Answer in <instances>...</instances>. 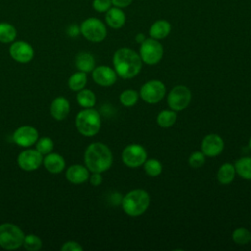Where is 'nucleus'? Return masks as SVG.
I'll return each instance as SVG.
<instances>
[{
    "label": "nucleus",
    "mask_w": 251,
    "mask_h": 251,
    "mask_svg": "<svg viewBox=\"0 0 251 251\" xmlns=\"http://www.w3.org/2000/svg\"><path fill=\"white\" fill-rule=\"evenodd\" d=\"M113 64L117 75L125 79L134 77L142 68L140 56L134 50L127 47H122L115 52Z\"/></svg>",
    "instance_id": "obj_1"
},
{
    "label": "nucleus",
    "mask_w": 251,
    "mask_h": 251,
    "mask_svg": "<svg viewBox=\"0 0 251 251\" xmlns=\"http://www.w3.org/2000/svg\"><path fill=\"white\" fill-rule=\"evenodd\" d=\"M86 168L92 173H103L113 164V155L110 148L102 142L89 144L84 153Z\"/></svg>",
    "instance_id": "obj_2"
},
{
    "label": "nucleus",
    "mask_w": 251,
    "mask_h": 251,
    "mask_svg": "<svg viewBox=\"0 0 251 251\" xmlns=\"http://www.w3.org/2000/svg\"><path fill=\"white\" fill-rule=\"evenodd\" d=\"M150 204V196L144 189H132L122 199L124 212L130 217H138L146 212Z\"/></svg>",
    "instance_id": "obj_3"
},
{
    "label": "nucleus",
    "mask_w": 251,
    "mask_h": 251,
    "mask_svg": "<svg viewBox=\"0 0 251 251\" xmlns=\"http://www.w3.org/2000/svg\"><path fill=\"white\" fill-rule=\"evenodd\" d=\"M75 126L79 133L91 137L96 135L101 127V118L99 113L92 108H84L75 118Z\"/></svg>",
    "instance_id": "obj_4"
},
{
    "label": "nucleus",
    "mask_w": 251,
    "mask_h": 251,
    "mask_svg": "<svg viewBox=\"0 0 251 251\" xmlns=\"http://www.w3.org/2000/svg\"><path fill=\"white\" fill-rule=\"evenodd\" d=\"M24 231L16 225L5 223L0 225V246L7 250L18 249L23 245Z\"/></svg>",
    "instance_id": "obj_5"
},
{
    "label": "nucleus",
    "mask_w": 251,
    "mask_h": 251,
    "mask_svg": "<svg viewBox=\"0 0 251 251\" xmlns=\"http://www.w3.org/2000/svg\"><path fill=\"white\" fill-rule=\"evenodd\" d=\"M79 27L83 37L91 42H101L107 36L106 25L101 20L94 17L85 19Z\"/></svg>",
    "instance_id": "obj_6"
},
{
    "label": "nucleus",
    "mask_w": 251,
    "mask_h": 251,
    "mask_svg": "<svg viewBox=\"0 0 251 251\" xmlns=\"http://www.w3.org/2000/svg\"><path fill=\"white\" fill-rule=\"evenodd\" d=\"M164 54V49L162 44L154 38H145L141 43L139 49V56L147 65H156L158 64Z\"/></svg>",
    "instance_id": "obj_7"
},
{
    "label": "nucleus",
    "mask_w": 251,
    "mask_h": 251,
    "mask_svg": "<svg viewBox=\"0 0 251 251\" xmlns=\"http://www.w3.org/2000/svg\"><path fill=\"white\" fill-rule=\"evenodd\" d=\"M167 101L171 110L182 111L191 101V91L187 86L176 85L170 91Z\"/></svg>",
    "instance_id": "obj_8"
},
{
    "label": "nucleus",
    "mask_w": 251,
    "mask_h": 251,
    "mask_svg": "<svg viewBox=\"0 0 251 251\" xmlns=\"http://www.w3.org/2000/svg\"><path fill=\"white\" fill-rule=\"evenodd\" d=\"M166 94V86L161 80L152 79L145 82L139 91V95L143 101L148 104H156L160 102Z\"/></svg>",
    "instance_id": "obj_9"
},
{
    "label": "nucleus",
    "mask_w": 251,
    "mask_h": 251,
    "mask_svg": "<svg viewBox=\"0 0 251 251\" xmlns=\"http://www.w3.org/2000/svg\"><path fill=\"white\" fill-rule=\"evenodd\" d=\"M146 159L147 152L140 144H129L126 146L122 152V160L124 164L129 168H137L142 166Z\"/></svg>",
    "instance_id": "obj_10"
},
{
    "label": "nucleus",
    "mask_w": 251,
    "mask_h": 251,
    "mask_svg": "<svg viewBox=\"0 0 251 251\" xmlns=\"http://www.w3.org/2000/svg\"><path fill=\"white\" fill-rule=\"evenodd\" d=\"M10 56L18 63L25 64L30 62L34 56L33 47L26 41H13L9 48Z\"/></svg>",
    "instance_id": "obj_11"
},
{
    "label": "nucleus",
    "mask_w": 251,
    "mask_h": 251,
    "mask_svg": "<svg viewBox=\"0 0 251 251\" xmlns=\"http://www.w3.org/2000/svg\"><path fill=\"white\" fill-rule=\"evenodd\" d=\"M17 162L22 170L30 172L38 169L41 166L43 156L36 149H27L19 154Z\"/></svg>",
    "instance_id": "obj_12"
},
{
    "label": "nucleus",
    "mask_w": 251,
    "mask_h": 251,
    "mask_svg": "<svg viewBox=\"0 0 251 251\" xmlns=\"http://www.w3.org/2000/svg\"><path fill=\"white\" fill-rule=\"evenodd\" d=\"M37 139L38 131L31 126H22L18 127L13 134L14 142L22 147H29L36 143Z\"/></svg>",
    "instance_id": "obj_13"
},
{
    "label": "nucleus",
    "mask_w": 251,
    "mask_h": 251,
    "mask_svg": "<svg viewBox=\"0 0 251 251\" xmlns=\"http://www.w3.org/2000/svg\"><path fill=\"white\" fill-rule=\"evenodd\" d=\"M201 149L205 156L216 157L224 150V140L219 134L210 133L203 138Z\"/></svg>",
    "instance_id": "obj_14"
},
{
    "label": "nucleus",
    "mask_w": 251,
    "mask_h": 251,
    "mask_svg": "<svg viewBox=\"0 0 251 251\" xmlns=\"http://www.w3.org/2000/svg\"><path fill=\"white\" fill-rule=\"evenodd\" d=\"M117 73L108 66H99L93 69L92 78L101 86H111L117 81Z\"/></svg>",
    "instance_id": "obj_15"
},
{
    "label": "nucleus",
    "mask_w": 251,
    "mask_h": 251,
    "mask_svg": "<svg viewBox=\"0 0 251 251\" xmlns=\"http://www.w3.org/2000/svg\"><path fill=\"white\" fill-rule=\"evenodd\" d=\"M67 179L74 184H80L89 178V170L82 165H72L66 172Z\"/></svg>",
    "instance_id": "obj_16"
},
{
    "label": "nucleus",
    "mask_w": 251,
    "mask_h": 251,
    "mask_svg": "<svg viewBox=\"0 0 251 251\" xmlns=\"http://www.w3.org/2000/svg\"><path fill=\"white\" fill-rule=\"evenodd\" d=\"M50 113L52 117L57 121H62L67 118L70 113V103L65 97L55 98L50 107Z\"/></svg>",
    "instance_id": "obj_17"
},
{
    "label": "nucleus",
    "mask_w": 251,
    "mask_h": 251,
    "mask_svg": "<svg viewBox=\"0 0 251 251\" xmlns=\"http://www.w3.org/2000/svg\"><path fill=\"white\" fill-rule=\"evenodd\" d=\"M44 168L51 174H59L61 173L66 165V162L58 153H49L43 158Z\"/></svg>",
    "instance_id": "obj_18"
},
{
    "label": "nucleus",
    "mask_w": 251,
    "mask_h": 251,
    "mask_svg": "<svg viewBox=\"0 0 251 251\" xmlns=\"http://www.w3.org/2000/svg\"><path fill=\"white\" fill-rule=\"evenodd\" d=\"M105 20L110 27L114 29H119L123 27L126 23V15L121 8L113 7L106 12Z\"/></svg>",
    "instance_id": "obj_19"
},
{
    "label": "nucleus",
    "mask_w": 251,
    "mask_h": 251,
    "mask_svg": "<svg viewBox=\"0 0 251 251\" xmlns=\"http://www.w3.org/2000/svg\"><path fill=\"white\" fill-rule=\"evenodd\" d=\"M171 24L166 20L156 21L149 28V35L154 39H163L171 32Z\"/></svg>",
    "instance_id": "obj_20"
},
{
    "label": "nucleus",
    "mask_w": 251,
    "mask_h": 251,
    "mask_svg": "<svg viewBox=\"0 0 251 251\" xmlns=\"http://www.w3.org/2000/svg\"><path fill=\"white\" fill-rule=\"evenodd\" d=\"M75 66L80 72H92L95 67V59L88 52H80L75 57Z\"/></svg>",
    "instance_id": "obj_21"
},
{
    "label": "nucleus",
    "mask_w": 251,
    "mask_h": 251,
    "mask_svg": "<svg viewBox=\"0 0 251 251\" xmlns=\"http://www.w3.org/2000/svg\"><path fill=\"white\" fill-rule=\"evenodd\" d=\"M235 174L234 165L230 163H224L218 170L217 179L222 184H229L234 179Z\"/></svg>",
    "instance_id": "obj_22"
},
{
    "label": "nucleus",
    "mask_w": 251,
    "mask_h": 251,
    "mask_svg": "<svg viewBox=\"0 0 251 251\" xmlns=\"http://www.w3.org/2000/svg\"><path fill=\"white\" fill-rule=\"evenodd\" d=\"M235 173L242 178L251 180V157H242L234 164Z\"/></svg>",
    "instance_id": "obj_23"
},
{
    "label": "nucleus",
    "mask_w": 251,
    "mask_h": 251,
    "mask_svg": "<svg viewBox=\"0 0 251 251\" xmlns=\"http://www.w3.org/2000/svg\"><path fill=\"white\" fill-rule=\"evenodd\" d=\"M17 37L16 27L6 22L0 23V42L12 43Z\"/></svg>",
    "instance_id": "obj_24"
},
{
    "label": "nucleus",
    "mask_w": 251,
    "mask_h": 251,
    "mask_svg": "<svg viewBox=\"0 0 251 251\" xmlns=\"http://www.w3.org/2000/svg\"><path fill=\"white\" fill-rule=\"evenodd\" d=\"M76 101L83 108H92L96 103V96L90 89L82 88L76 95Z\"/></svg>",
    "instance_id": "obj_25"
},
{
    "label": "nucleus",
    "mask_w": 251,
    "mask_h": 251,
    "mask_svg": "<svg viewBox=\"0 0 251 251\" xmlns=\"http://www.w3.org/2000/svg\"><path fill=\"white\" fill-rule=\"evenodd\" d=\"M87 76L84 72H77L72 75L68 80V85L73 91H79L86 85Z\"/></svg>",
    "instance_id": "obj_26"
},
{
    "label": "nucleus",
    "mask_w": 251,
    "mask_h": 251,
    "mask_svg": "<svg viewBox=\"0 0 251 251\" xmlns=\"http://www.w3.org/2000/svg\"><path fill=\"white\" fill-rule=\"evenodd\" d=\"M176 113L174 110H164L157 116V124L161 127H171L176 121Z\"/></svg>",
    "instance_id": "obj_27"
},
{
    "label": "nucleus",
    "mask_w": 251,
    "mask_h": 251,
    "mask_svg": "<svg viewBox=\"0 0 251 251\" xmlns=\"http://www.w3.org/2000/svg\"><path fill=\"white\" fill-rule=\"evenodd\" d=\"M139 93H137L136 90L133 89H126L120 94V102L125 107H132L134 106L138 101Z\"/></svg>",
    "instance_id": "obj_28"
},
{
    "label": "nucleus",
    "mask_w": 251,
    "mask_h": 251,
    "mask_svg": "<svg viewBox=\"0 0 251 251\" xmlns=\"http://www.w3.org/2000/svg\"><path fill=\"white\" fill-rule=\"evenodd\" d=\"M143 168L145 173L150 176H158L161 175L163 167L160 161L157 159H146V161L143 164Z\"/></svg>",
    "instance_id": "obj_29"
},
{
    "label": "nucleus",
    "mask_w": 251,
    "mask_h": 251,
    "mask_svg": "<svg viewBox=\"0 0 251 251\" xmlns=\"http://www.w3.org/2000/svg\"><path fill=\"white\" fill-rule=\"evenodd\" d=\"M231 237L236 244L245 245L251 239V232L245 227H238L233 230Z\"/></svg>",
    "instance_id": "obj_30"
},
{
    "label": "nucleus",
    "mask_w": 251,
    "mask_h": 251,
    "mask_svg": "<svg viewBox=\"0 0 251 251\" xmlns=\"http://www.w3.org/2000/svg\"><path fill=\"white\" fill-rule=\"evenodd\" d=\"M23 246L28 251H37L42 247L41 239L35 234L25 235Z\"/></svg>",
    "instance_id": "obj_31"
},
{
    "label": "nucleus",
    "mask_w": 251,
    "mask_h": 251,
    "mask_svg": "<svg viewBox=\"0 0 251 251\" xmlns=\"http://www.w3.org/2000/svg\"><path fill=\"white\" fill-rule=\"evenodd\" d=\"M54 148V142L50 137L44 136L36 141V150L42 155H47L52 152Z\"/></svg>",
    "instance_id": "obj_32"
},
{
    "label": "nucleus",
    "mask_w": 251,
    "mask_h": 251,
    "mask_svg": "<svg viewBox=\"0 0 251 251\" xmlns=\"http://www.w3.org/2000/svg\"><path fill=\"white\" fill-rule=\"evenodd\" d=\"M205 162H206V156L202 151L193 152L188 159V163L192 168H200L205 164Z\"/></svg>",
    "instance_id": "obj_33"
},
{
    "label": "nucleus",
    "mask_w": 251,
    "mask_h": 251,
    "mask_svg": "<svg viewBox=\"0 0 251 251\" xmlns=\"http://www.w3.org/2000/svg\"><path fill=\"white\" fill-rule=\"evenodd\" d=\"M112 6L111 0H93L92 7L98 13H106Z\"/></svg>",
    "instance_id": "obj_34"
},
{
    "label": "nucleus",
    "mask_w": 251,
    "mask_h": 251,
    "mask_svg": "<svg viewBox=\"0 0 251 251\" xmlns=\"http://www.w3.org/2000/svg\"><path fill=\"white\" fill-rule=\"evenodd\" d=\"M61 250L62 251H82L83 248L78 242L74 241V240H70V241L65 242L62 245Z\"/></svg>",
    "instance_id": "obj_35"
},
{
    "label": "nucleus",
    "mask_w": 251,
    "mask_h": 251,
    "mask_svg": "<svg viewBox=\"0 0 251 251\" xmlns=\"http://www.w3.org/2000/svg\"><path fill=\"white\" fill-rule=\"evenodd\" d=\"M79 33H80V27L75 24L70 25L67 27V34L71 37H76Z\"/></svg>",
    "instance_id": "obj_36"
},
{
    "label": "nucleus",
    "mask_w": 251,
    "mask_h": 251,
    "mask_svg": "<svg viewBox=\"0 0 251 251\" xmlns=\"http://www.w3.org/2000/svg\"><path fill=\"white\" fill-rule=\"evenodd\" d=\"M103 177L101 176V173H92V175L89 176V181L92 185L98 186L102 183Z\"/></svg>",
    "instance_id": "obj_37"
},
{
    "label": "nucleus",
    "mask_w": 251,
    "mask_h": 251,
    "mask_svg": "<svg viewBox=\"0 0 251 251\" xmlns=\"http://www.w3.org/2000/svg\"><path fill=\"white\" fill-rule=\"evenodd\" d=\"M111 1H112V5L121 9L129 6L132 2V0H111Z\"/></svg>",
    "instance_id": "obj_38"
},
{
    "label": "nucleus",
    "mask_w": 251,
    "mask_h": 251,
    "mask_svg": "<svg viewBox=\"0 0 251 251\" xmlns=\"http://www.w3.org/2000/svg\"><path fill=\"white\" fill-rule=\"evenodd\" d=\"M135 40H136V42H138V43H142L144 40H145V36H144V34L143 33H138V34H136V36H135Z\"/></svg>",
    "instance_id": "obj_39"
},
{
    "label": "nucleus",
    "mask_w": 251,
    "mask_h": 251,
    "mask_svg": "<svg viewBox=\"0 0 251 251\" xmlns=\"http://www.w3.org/2000/svg\"><path fill=\"white\" fill-rule=\"evenodd\" d=\"M249 148L251 149V137H250V139H249Z\"/></svg>",
    "instance_id": "obj_40"
},
{
    "label": "nucleus",
    "mask_w": 251,
    "mask_h": 251,
    "mask_svg": "<svg viewBox=\"0 0 251 251\" xmlns=\"http://www.w3.org/2000/svg\"><path fill=\"white\" fill-rule=\"evenodd\" d=\"M250 242H251V239H250Z\"/></svg>",
    "instance_id": "obj_41"
}]
</instances>
